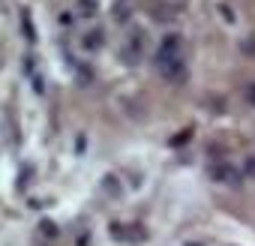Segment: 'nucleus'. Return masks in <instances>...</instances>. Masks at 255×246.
<instances>
[{"mask_svg": "<svg viewBox=\"0 0 255 246\" xmlns=\"http://www.w3.org/2000/svg\"><path fill=\"white\" fill-rule=\"evenodd\" d=\"M156 69L168 78V81H183L186 78V69H183V60H180V42L177 36H165L159 51H156Z\"/></svg>", "mask_w": 255, "mask_h": 246, "instance_id": "f257e3e1", "label": "nucleus"}, {"mask_svg": "<svg viewBox=\"0 0 255 246\" xmlns=\"http://www.w3.org/2000/svg\"><path fill=\"white\" fill-rule=\"evenodd\" d=\"M111 231H114V237H123V240H144V237H147V234H144V228H138V225H129V228L114 225Z\"/></svg>", "mask_w": 255, "mask_h": 246, "instance_id": "f03ea898", "label": "nucleus"}, {"mask_svg": "<svg viewBox=\"0 0 255 246\" xmlns=\"http://www.w3.org/2000/svg\"><path fill=\"white\" fill-rule=\"evenodd\" d=\"M213 180H234V168H228V165H216V168H213Z\"/></svg>", "mask_w": 255, "mask_h": 246, "instance_id": "7ed1b4c3", "label": "nucleus"}, {"mask_svg": "<svg viewBox=\"0 0 255 246\" xmlns=\"http://www.w3.org/2000/svg\"><path fill=\"white\" fill-rule=\"evenodd\" d=\"M21 24H24V36H27V39H36V30L30 27V18H27V12L21 15Z\"/></svg>", "mask_w": 255, "mask_h": 246, "instance_id": "20e7f679", "label": "nucleus"}, {"mask_svg": "<svg viewBox=\"0 0 255 246\" xmlns=\"http://www.w3.org/2000/svg\"><path fill=\"white\" fill-rule=\"evenodd\" d=\"M246 102H249V105H255V84H249V87H246Z\"/></svg>", "mask_w": 255, "mask_h": 246, "instance_id": "39448f33", "label": "nucleus"}, {"mask_svg": "<svg viewBox=\"0 0 255 246\" xmlns=\"http://www.w3.org/2000/svg\"><path fill=\"white\" fill-rule=\"evenodd\" d=\"M243 51H249V54L255 57V39H246V42H243Z\"/></svg>", "mask_w": 255, "mask_h": 246, "instance_id": "423d86ee", "label": "nucleus"}, {"mask_svg": "<svg viewBox=\"0 0 255 246\" xmlns=\"http://www.w3.org/2000/svg\"><path fill=\"white\" fill-rule=\"evenodd\" d=\"M78 6H84V12H93V0H81Z\"/></svg>", "mask_w": 255, "mask_h": 246, "instance_id": "0eeeda50", "label": "nucleus"}, {"mask_svg": "<svg viewBox=\"0 0 255 246\" xmlns=\"http://www.w3.org/2000/svg\"><path fill=\"white\" fill-rule=\"evenodd\" d=\"M246 174H252V177H255V159H249V162H246Z\"/></svg>", "mask_w": 255, "mask_h": 246, "instance_id": "6e6552de", "label": "nucleus"}, {"mask_svg": "<svg viewBox=\"0 0 255 246\" xmlns=\"http://www.w3.org/2000/svg\"><path fill=\"white\" fill-rule=\"evenodd\" d=\"M189 246H198V243H189Z\"/></svg>", "mask_w": 255, "mask_h": 246, "instance_id": "1a4fd4ad", "label": "nucleus"}]
</instances>
